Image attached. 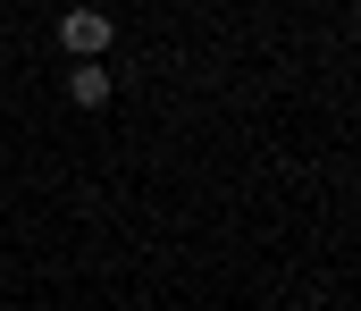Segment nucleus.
I'll list each match as a JSON object with an SVG mask.
<instances>
[{
  "mask_svg": "<svg viewBox=\"0 0 361 311\" xmlns=\"http://www.w3.org/2000/svg\"><path fill=\"white\" fill-rule=\"evenodd\" d=\"M109 93H118L109 59H76V68H68V102L76 109H109Z\"/></svg>",
  "mask_w": 361,
  "mask_h": 311,
  "instance_id": "2",
  "label": "nucleus"
},
{
  "mask_svg": "<svg viewBox=\"0 0 361 311\" xmlns=\"http://www.w3.org/2000/svg\"><path fill=\"white\" fill-rule=\"evenodd\" d=\"M109 42H118L109 8H68V17H59V51H68V59H109Z\"/></svg>",
  "mask_w": 361,
  "mask_h": 311,
  "instance_id": "1",
  "label": "nucleus"
}]
</instances>
